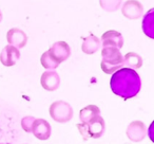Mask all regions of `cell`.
Listing matches in <instances>:
<instances>
[{
    "label": "cell",
    "mask_w": 154,
    "mask_h": 144,
    "mask_svg": "<svg viewBox=\"0 0 154 144\" xmlns=\"http://www.w3.org/2000/svg\"><path fill=\"white\" fill-rule=\"evenodd\" d=\"M122 66H127L131 69H139L143 66V58L135 52H129L124 56Z\"/></svg>",
    "instance_id": "9a60e30c"
},
{
    "label": "cell",
    "mask_w": 154,
    "mask_h": 144,
    "mask_svg": "<svg viewBox=\"0 0 154 144\" xmlns=\"http://www.w3.org/2000/svg\"><path fill=\"white\" fill-rule=\"evenodd\" d=\"M32 133L37 139L41 140V141H45L51 137V125L45 119H35L34 123H33Z\"/></svg>",
    "instance_id": "52a82bcc"
},
{
    "label": "cell",
    "mask_w": 154,
    "mask_h": 144,
    "mask_svg": "<svg viewBox=\"0 0 154 144\" xmlns=\"http://www.w3.org/2000/svg\"><path fill=\"white\" fill-rule=\"evenodd\" d=\"M50 116L58 123H66L73 118V108L64 101H56L50 106Z\"/></svg>",
    "instance_id": "277c9868"
},
{
    "label": "cell",
    "mask_w": 154,
    "mask_h": 144,
    "mask_svg": "<svg viewBox=\"0 0 154 144\" xmlns=\"http://www.w3.org/2000/svg\"><path fill=\"white\" fill-rule=\"evenodd\" d=\"M103 47H115L122 49L124 46V37L122 33L115 30H109L105 32L101 36Z\"/></svg>",
    "instance_id": "7c38bea8"
},
{
    "label": "cell",
    "mask_w": 154,
    "mask_h": 144,
    "mask_svg": "<svg viewBox=\"0 0 154 144\" xmlns=\"http://www.w3.org/2000/svg\"><path fill=\"white\" fill-rule=\"evenodd\" d=\"M1 20H2V13L0 11V22H1Z\"/></svg>",
    "instance_id": "ffe728a7"
},
{
    "label": "cell",
    "mask_w": 154,
    "mask_h": 144,
    "mask_svg": "<svg viewBox=\"0 0 154 144\" xmlns=\"http://www.w3.org/2000/svg\"><path fill=\"white\" fill-rule=\"evenodd\" d=\"M99 48H100V40L98 37H96L93 34L86 37L82 45V52L86 54H94L96 51H98Z\"/></svg>",
    "instance_id": "4fadbf2b"
},
{
    "label": "cell",
    "mask_w": 154,
    "mask_h": 144,
    "mask_svg": "<svg viewBox=\"0 0 154 144\" xmlns=\"http://www.w3.org/2000/svg\"><path fill=\"white\" fill-rule=\"evenodd\" d=\"M35 121V118L32 116H28V117H24L22 118L21 120V127L26 133H32V129H33V123Z\"/></svg>",
    "instance_id": "d6986e66"
},
{
    "label": "cell",
    "mask_w": 154,
    "mask_h": 144,
    "mask_svg": "<svg viewBox=\"0 0 154 144\" xmlns=\"http://www.w3.org/2000/svg\"><path fill=\"white\" fill-rule=\"evenodd\" d=\"M49 52L59 64L66 60L71 55V48L66 41H57L53 43Z\"/></svg>",
    "instance_id": "30bf717a"
},
{
    "label": "cell",
    "mask_w": 154,
    "mask_h": 144,
    "mask_svg": "<svg viewBox=\"0 0 154 144\" xmlns=\"http://www.w3.org/2000/svg\"><path fill=\"white\" fill-rule=\"evenodd\" d=\"M105 120L100 114L95 117L91 121L87 123H80L77 124V128L82 133V136L85 139H98L103 135L105 131Z\"/></svg>",
    "instance_id": "3957f363"
},
{
    "label": "cell",
    "mask_w": 154,
    "mask_h": 144,
    "mask_svg": "<svg viewBox=\"0 0 154 144\" xmlns=\"http://www.w3.org/2000/svg\"><path fill=\"white\" fill-rule=\"evenodd\" d=\"M122 0H99L101 9L107 12H115L119 9Z\"/></svg>",
    "instance_id": "ac0fdd59"
},
{
    "label": "cell",
    "mask_w": 154,
    "mask_h": 144,
    "mask_svg": "<svg viewBox=\"0 0 154 144\" xmlns=\"http://www.w3.org/2000/svg\"><path fill=\"white\" fill-rule=\"evenodd\" d=\"M101 56L103 60L100 62V67L106 74H113L116 70L122 68L124 56L118 48L103 47L101 50Z\"/></svg>",
    "instance_id": "7a4b0ae2"
},
{
    "label": "cell",
    "mask_w": 154,
    "mask_h": 144,
    "mask_svg": "<svg viewBox=\"0 0 154 144\" xmlns=\"http://www.w3.org/2000/svg\"><path fill=\"white\" fill-rule=\"evenodd\" d=\"M20 58V52L16 47L11 45L5 46L0 53V62L3 66L12 67Z\"/></svg>",
    "instance_id": "9c48e42d"
},
{
    "label": "cell",
    "mask_w": 154,
    "mask_h": 144,
    "mask_svg": "<svg viewBox=\"0 0 154 144\" xmlns=\"http://www.w3.org/2000/svg\"><path fill=\"white\" fill-rule=\"evenodd\" d=\"M40 84L42 88L47 91H55L60 86L59 74L56 71H45L40 78Z\"/></svg>",
    "instance_id": "ba28073f"
},
{
    "label": "cell",
    "mask_w": 154,
    "mask_h": 144,
    "mask_svg": "<svg viewBox=\"0 0 154 144\" xmlns=\"http://www.w3.org/2000/svg\"><path fill=\"white\" fill-rule=\"evenodd\" d=\"M122 13L128 19H138L143 13V8L137 0H127L122 8Z\"/></svg>",
    "instance_id": "8992f818"
},
{
    "label": "cell",
    "mask_w": 154,
    "mask_h": 144,
    "mask_svg": "<svg viewBox=\"0 0 154 144\" xmlns=\"http://www.w3.org/2000/svg\"><path fill=\"white\" fill-rule=\"evenodd\" d=\"M7 40L9 45L14 46L17 49H21V48L26 47V43H28V35L20 29L13 28L8 31Z\"/></svg>",
    "instance_id": "8fae6325"
},
{
    "label": "cell",
    "mask_w": 154,
    "mask_h": 144,
    "mask_svg": "<svg viewBox=\"0 0 154 144\" xmlns=\"http://www.w3.org/2000/svg\"><path fill=\"white\" fill-rule=\"evenodd\" d=\"M110 88L115 95L124 100L136 97L141 88V80L134 69L122 67L112 74Z\"/></svg>",
    "instance_id": "6da1fadb"
},
{
    "label": "cell",
    "mask_w": 154,
    "mask_h": 144,
    "mask_svg": "<svg viewBox=\"0 0 154 144\" xmlns=\"http://www.w3.org/2000/svg\"><path fill=\"white\" fill-rule=\"evenodd\" d=\"M143 31L150 38H154V15L153 9H151L145 15L143 20Z\"/></svg>",
    "instance_id": "2e32d148"
},
{
    "label": "cell",
    "mask_w": 154,
    "mask_h": 144,
    "mask_svg": "<svg viewBox=\"0 0 154 144\" xmlns=\"http://www.w3.org/2000/svg\"><path fill=\"white\" fill-rule=\"evenodd\" d=\"M126 133L129 140H131L132 142H135V143L141 142L147 136L146 125L141 121H133L129 124Z\"/></svg>",
    "instance_id": "5b68a950"
},
{
    "label": "cell",
    "mask_w": 154,
    "mask_h": 144,
    "mask_svg": "<svg viewBox=\"0 0 154 144\" xmlns=\"http://www.w3.org/2000/svg\"><path fill=\"white\" fill-rule=\"evenodd\" d=\"M40 62H41V65H42L43 68L52 69V70H53V69H56L60 65L59 62H58L57 60H56L55 58L51 55V53L49 52V50H48L47 52H45V53L41 55Z\"/></svg>",
    "instance_id": "e0dca14e"
},
{
    "label": "cell",
    "mask_w": 154,
    "mask_h": 144,
    "mask_svg": "<svg viewBox=\"0 0 154 144\" xmlns=\"http://www.w3.org/2000/svg\"><path fill=\"white\" fill-rule=\"evenodd\" d=\"M99 114H100V109H99L98 106L88 105L82 108V109H80L79 119L82 121V123H87L92 120V119H94L95 117L99 116Z\"/></svg>",
    "instance_id": "5bb4252c"
}]
</instances>
